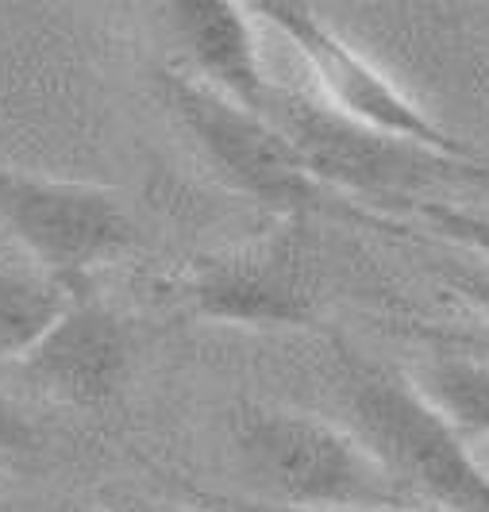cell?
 Wrapping results in <instances>:
<instances>
[{
	"label": "cell",
	"mask_w": 489,
	"mask_h": 512,
	"mask_svg": "<svg viewBox=\"0 0 489 512\" xmlns=\"http://www.w3.org/2000/svg\"><path fill=\"white\" fill-rule=\"evenodd\" d=\"M235 451L266 505L305 512L416 509L347 424L297 409L247 405L235 416Z\"/></svg>",
	"instance_id": "1"
},
{
	"label": "cell",
	"mask_w": 489,
	"mask_h": 512,
	"mask_svg": "<svg viewBox=\"0 0 489 512\" xmlns=\"http://www.w3.org/2000/svg\"><path fill=\"white\" fill-rule=\"evenodd\" d=\"M347 428L416 509L489 512V470L405 374L347 355Z\"/></svg>",
	"instance_id": "2"
},
{
	"label": "cell",
	"mask_w": 489,
	"mask_h": 512,
	"mask_svg": "<svg viewBox=\"0 0 489 512\" xmlns=\"http://www.w3.org/2000/svg\"><path fill=\"white\" fill-rule=\"evenodd\" d=\"M266 120L282 131L324 193H359L401 212L432 197L439 185H489V158H447L389 139L343 120L305 89H285L278 81L266 101Z\"/></svg>",
	"instance_id": "3"
},
{
	"label": "cell",
	"mask_w": 489,
	"mask_h": 512,
	"mask_svg": "<svg viewBox=\"0 0 489 512\" xmlns=\"http://www.w3.org/2000/svg\"><path fill=\"white\" fill-rule=\"evenodd\" d=\"M158 93L189 143L235 193L270 208V216H312L328 208V193L266 116L212 93L178 66L158 70Z\"/></svg>",
	"instance_id": "4"
},
{
	"label": "cell",
	"mask_w": 489,
	"mask_h": 512,
	"mask_svg": "<svg viewBox=\"0 0 489 512\" xmlns=\"http://www.w3.org/2000/svg\"><path fill=\"white\" fill-rule=\"evenodd\" d=\"M185 297L197 316L220 324H312L320 308V262L309 216H274L251 239L193 262Z\"/></svg>",
	"instance_id": "5"
},
{
	"label": "cell",
	"mask_w": 489,
	"mask_h": 512,
	"mask_svg": "<svg viewBox=\"0 0 489 512\" xmlns=\"http://www.w3.org/2000/svg\"><path fill=\"white\" fill-rule=\"evenodd\" d=\"M0 228L20 243L35 270L66 285L93 282L104 262L135 239L116 193L81 181H54L0 162Z\"/></svg>",
	"instance_id": "6"
},
{
	"label": "cell",
	"mask_w": 489,
	"mask_h": 512,
	"mask_svg": "<svg viewBox=\"0 0 489 512\" xmlns=\"http://www.w3.org/2000/svg\"><path fill=\"white\" fill-rule=\"evenodd\" d=\"M255 20L270 24L293 51L305 58L316 85V101L328 104L343 120L359 128L382 131L389 139H401L424 151L447 154V158H486L478 147H470L455 131L436 124L393 77L374 66L362 51H355L343 35H335L312 8L297 4H266L251 8Z\"/></svg>",
	"instance_id": "7"
},
{
	"label": "cell",
	"mask_w": 489,
	"mask_h": 512,
	"mask_svg": "<svg viewBox=\"0 0 489 512\" xmlns=\"http://www.w3.org/2000/svg\"><path fill=\"white\" fill-rule=\"evenodd\" d=\"M27 382L66 405H108L131 370V332L97 285H70L54 320L16 355Z\"/></svg>",
	"instance_id": "8"
},
{
	"label": "cell",
	"mask_w": 489,
	"mask_h": 512,
	"mask_svg": "<svg viewBox=\"0 0 489 512\" xmlns=\"http://www.w3.org/2000/svg\"><path fill=\"white\" fill-rule=\"evenodd\" d=\"M162 20L178 43L185 74L228 101L266 116L274 77L262 66L258 20L251 8L220 0H178L162 8Z\"/></svg>",
	"instance_id": "9"
},
{
	"label": "cell",
	"mask_w": 489,
	"mask_h": 512,
	"mask_svg": "<svg viewBox=\"0 0 489 512\" xmlns=\"http://www.w3.org/2000/svg\"><path fill=\"white\" fill-rule=\"evenodd\" d=\"M405 378L470 447L489 439V355L439 347Z\"/></svg>",
	"instance_id": "10"
},
{
	"label": "cell",
	"mask_w": 489,
	"mask_h": 512,
	"mask_svg": "<svg viewBox=\"0 0 489 512\" xmlns=\"http://www.w3.org/2000/svg\"><path fill=\"white\" fill-rule=\"evenodd\" d=\"M70 285L43 270L0 266V355L16 359L35 335L54 320Z\"/></svg>",
	"instance_id": "11"
},
{
	"label": "cell",
	"mask_w": 489,
	"mask_h": 512,
	"mask_svg": "<svg viewBox=\"0 0 489 512\" xmlns=\"http://www.w3.org/2000/svg\"><path fill=\"white\" fill-rule=\"evenodd\" d=\"M401 212L416 216L424 228H432L439 239L447 243H459L470 247L474 255H482L489 262V212L478 208H463L455 201H443V197H424V201H412Z\"/></svg>",
	"instance_id": "12"
},
{
	"label": "cell",
	"mask_w": 489,
	"mask_h": 512,
	"mask_svg": "<svg viewBox=\"0 0 489 512\" xmlns=\"http://www.w3.org/2000/svg\"><path fill=\"white\" fill-rule=\"evenodd\" d=\"M439 274L466 305L489 320V262H443Z\"/></svg>",
	"instance_id": "13"
},
{
	"label": "cell",
	"mask_w": 489,
	"mask_h": 512,
	"mask_svg": "<svg viewBox=\"0 0 489 512\" xmlns=\"http://www.w3.org/2000/svg\"><path fill=\"white\" fill-rule=\"evenodd\" d=\"M35 451V428L0 397V459H24Z\"/></svg>",
	"instance_id": "14"
},
{
	"label": "cell",
	"mask_w": 489,
	"mask_h": 512,
	"mask_svg": "<svg viewBox=\"0 0 489 512\" xmlns=\"http://www.w3.org/2000/svg\"><path fill=\"white\" fill-rule=\"evenodd\" d=\"M420 335L436 347H455V351H474L489 355V332L482 328H420Z\"/></svg>",
	"instance_id": "15"
},
{
	"label": "cell",
	"mask_w": 489,
	"mask_h": 512,
	"mask_svg": "<svg viewBox=\"0 0 489 512\" xmlns=\"http://www.w3.org/2000/svg\"><path fill=\"white\" fill-rule=\"evenodd\" d=\"M197 501L216 512H305V509L266 505V501H255V497H220V493H201ZM374 512H428V509H374Z\"/></svg>",
	"instance_id": "16"
},
{
	"label": "cell",
	"mask_w": 489,
	"mask_h": 512,
	"mask_svg": "<svg viewBox=\"0 0 489 512\" xmlns=\"http://www.w3.org/2000/svg\"><path fill=\"white\" fill-rule=\"evenodd\" d=\"M205 512H216V509H208V505H201ZM104 512H185V509H104Z\"/></svg>",
	"instance_id": "17"
}]
</instances>
